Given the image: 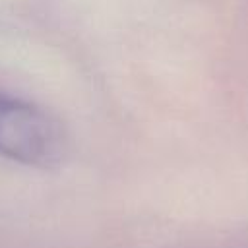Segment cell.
Returning <instances> with one entry per match:
<instances>
[{"label":"cell","instance_id":"1","mask_svg":"<svg viewBox=\"0 0 248 248\" xmlns=\"http://www.w3.org/2000/svg\"><path fill=\"white\" fill-rule=\"evenodd\" d=\"M68 153L62 122L39 105L0 91V155L37 169L58 167Z\"/></svg>","mask_w":248,"mask_h":248}]
</instances>
